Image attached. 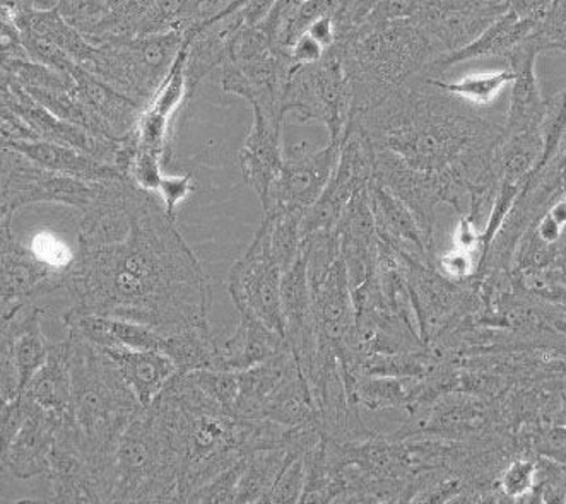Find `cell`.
<instances>
[{
	"mask_svg": "<svg viewBox=\"0 0 566 504\" xmlns=\"http://www.w3.org/2000/svg\"><path fill=\"white\" fill-rule=\"evenodd\" d=\"M61 321L98 315L148 325L161 334H209V286L199 260L158 193L137 187L127 230L102 245H77L64 265Z\"/></svg>",
	"mask_w": 566,
	"mask_h": 504,
	"instance_id": "obj_1",
	"label": "cell"
},
{
	"mask_svg": "<svg viewBox=\"0 0 566 504\" xmlns=\"http://www.w3.org/2000/svg\"><path fill=\"white\" fill-rule=\"evenodd\" d=\"M469 106L419 74L349 122L363 127L375 149L394 153L415 170L442 174L471 147L502 139L503 125Z\"/></svg>",
	"mask_w": 566,
	"mask_h": 504,
	"instance_id": "obj_2",
	"label": "cell"
},
{
	"mask_svg": "<svg viewBox=\"0 0 566 504\" xmlns=\"http://www.w3.org/2000/svg\"><path fill=\"white\" fill-rule=\"evenodd\" d=\"M71 344V414L81 448L98 479L125 429L144 409L103 347L67 332ZM99 500V497H98Z\"/></svg>",
	"mask_w": 566,
	"mask_h": 504,
	"instance_id": "obj_3",
	"label": "cell"
},
{
	"mask_svg": "<svg viewBox=\"0 0 566 504\" xmlns=\"http://www.w3.org/2000/svg\"><path fill=\"white\" fill-rule=\"evenodd\" d=\"M180 463L155 406L125 429L98 479L99 503H177Z\"/></svg>",
	"mask_w": 566,
	"mask_h": 504,
	"instance_id": "obj_4",
	"label": "cell"
},
{
	"mask_svg": "<svg viewBox=\"0 0 566 504\" xmlns=\"http://www.w3.org/2000/svg\"><path fill=\"white\" fill-rule=\"evenodd\" d=\"M352 83L337 43L325 50L324 57L315 64L296 65L284 87V115L293 114L302 124L325 125L328 143H343L352 120Z\"/></svg>",
	"mask_w": 566,
	"mask_h": 504,
	"instance_id": "obj_5",
	"label": "cell"
},
{
	"mask_svg": "<svg viewBox=\"0 0 566 504\" xmlns=\"http://www.w3.org/2000/svg\"><path fill=\"white\" fill-rule=\"evenodd\" d=\"M340 144L328 143L315 149L306 143L284 149L280 177L272 185L264 212L280 211L303 218L321 199L328 180L336 170Z\"/></svg>",
	"mask_w": 566,
	"mask_h": 504,
	"instance_id": "obj_6",
	"label": "cell"
},
{
	"mask_svg": "<svg viewBox=\"0 0 566 504\" xmlns=\"http://www.w3.org/2000/svg\"><path fill=\"white\" fill-rule=\"evenodd\" d=\"M284 269L268 256L245 252L231 267L228 291L240 315L261 322L286 339V322L283 315Z\"/></svg>",
	"mask_w": 566,
	"mask_h": 504,
	"instance_id": "obj_7",
	"label": "cell"
},
{
	"mask_svg": "<svg viewBox=\"0 0 566 504\" xmlns=\"http://www.w3.org/2000/svg\"><path fill=\"white\" fill-rule=\"evenodd\" d=\"M509 9L510 0H431L415 20L443 55L474 42Z\"/></svg>",
	"mask_w": 566,
	"mask_h": 504,
	"instance_id": "obj_8",
	"label": "cell"
},
{
	"mask_svg": "<svg viewBox=\"0 0 566 504\" xmlns=\"http://www.w3.org/2000/svg\"><path fill=\"white\" fill-rule=\"evenodd\" d=\"M284 115L277 112L253 108V127L239 153V165L243 178L265 208L271 189L280 177L284 162V147L281 143V125Z\"/></svg>",
	"mask_w": 566,
	"mask_h": 504,
	"instance_id": "obj_9",
	"label": "cell"
},
{
	"mask_svg": "<svg viewBox=\"0 0 566 504\" xmlns=\"http://www.w3.org/2000/svg\"><path fill=\"white\" fill-rule=\"evenodd\" d=\"M21 399L24 406V422L4 455L0 456V466L4 474L21 481H30L49 472L55 429L64 418L49 414L23 393Z\"/></svg>",
	"mask_w": 566,
	"mask_h": 504,
	"instance_id": "obj_10",
	"label": "cell"
},
{
	"mask_svg": "<svg viewBox=\"0 0 566 504\" xmlns=\"http://www.w3.org/2000/svg\"><path fill=\"white\" fill-rule=\"evenodd\" d=\"M543 52V46L531 33L524 42L518 43L506 55V64L510 71L514 72L515 77L512 81V95H510L509 114L503 125V136H514L531 128H541L546 98L537 83L536 61Z\"/></svg>",
	"mask_w": 566,
	"mask_h": 504,
	"instance_id": "obj_11",
	"label": "cell"
},
{
	"mask_svg": "<svg viewBox=\"0 0 566 504\" xmlns=\"http://www.w3.org/2000/svg\"><path fill=\"white\" fill-rule=\"evenodd\" d=\"M72 80H74L72 93L90 109L91 114L102 122L109 136L124 139L125 136L134 133L144 109L139 103L125 96L124 93L109 86L102 77L81 65L72 71Z\"/></svg>",
	"mask_w": 566,
	"mask_h": 504,
	"instance_id": "obj_12",
	"label": "cell"
},
{
	"mask_svg": "<svg viewBox=\"0 0 566 504\" xmlns=\"http://www.w3.org/2000/svg\"><path fill=\"white\" fill-rule=\"evenodd\" d=\"M537 27L536 21L521 20L514 11H506L505 14L491 24L488 30L478 36L474 42L455 52L443 53L442 57L434 59L421 76L438 77L447 69L461 62L476 61V59L503 57L506 59L512 50L524 42L528 34Z\"/></svg>",
	"mask_w": 566,
	"mask_h": 504,
	"instance_id": "obj_13",
	"label": "cell"
},
{
	"mask_svg": "<svg viewBox=\"0 0 566 504\" xmlns=\"http://www.w3.org/2000/svg\"><path fill=\"white\" fill-rule=\"evenodd\" d=\"M240 325L223 344L216 343L212 369L243 371L269 361L287 349L286 339L250 316L240 315Z\"/></svg>",
	"mask_w": 566,
	"mask_h": 504,
	"instance_id": "obj_14",
	"label": "cell"
},
{
	"mask_svg": "<svg viewBox=\"0 0 566 504\" xmlns=\"http://www.w3.org/2000/svg\"><path fill=\"white\" fill-rule=\"evenodd\" d=\"M103 349L114 359L122 377L133 388L134 396L143 407L151 406L168 381L180 371L174 359L165 353L125 346H106Z\"/></svg>",
	"mask_w": 566,
	"mask_h": 504,
	"instance_id": "obj_15",
	"label": "cell"
},
{
	"mask_svg": "<svg viewBox=\"0 0 566 504\" xmlns=\"http://www.w3.org/2000/svg\"><path fill=\"white\" fill-rule=\"evenodd\" d=\"M9 147L27 156L34 165L42 166L45 170L69 175V177L80 178L90 183H105V181L127 177L115 166L105 165L98 159L77 151L74 147L62 146V144L50 143V140H18Z\"/></svg>",
	"mask_w": 566,
	"mask_h": 504,
	"instance_id": "obj_16",
	"label": "cell"
},
{
	"mask_svg": "<svg viewBox=\"0 0 566 504\" xmlns=\"http://www.w3.org/2000/svg\"><path fill=\"white\" fill-rule=\"evenodd\" d=\"M71 344L69 339L50 343L49 358L34 372L23 396L55 418L71 414Z\"/></svg>",
	"mask_w": 566,
	"mask_h": 504,
	"instance_id": "obj_17",
	"label": "cell"
},
{
	"mask_svg": "<svg viewBox=\"0 0 566 504\" xmlns=\"http://www.w3.org/2000/svg\"><path fill=\"white\" fill-rule=\"evenodd\" d=\"M42 309L36 305H24L12 316L11 330L12 359L18 371L20 396L30 384L34 372L42 368L49 358L50 340L42 330Z\"/></svg>",
	"mask_w": 566,
	"mask_h": 504,
	"instance_id": "obj_18",
	"label": "cell"
},
{
	"mask_svg": "<svg viewBox=\"0 0 566 504\" xmlns=\"http://www.w3.org/2000/svg\"><path fill=\"white\" fill-rule=\"evenodd\" d=\"M286 456L287 448L249 453L234 503H265L272 485L283 471Z\"/></svg>",
	"mask_w": 566,
	"mask_h": 504,
	"instance_id": "obj_19",
	"label": "cell"
},
{
	"mask_svg": "<svg viewBox=\"0 0 566 504\" xmlns=\"http://www.w3.org/2000/svg\"><path fill=\"white\" fill-rule=\"evenodd\" d=\"M427 77L431 84L446 91L449 95L469 103V105L483 108L495 102L500 91L509 86L514 81V72L505 69L495 74H472L464 80L455 81V83H447V81L438 80V77Z\"/></svg>",
	"mask_w": 566,
	"mask_h": 504,
	"instance_id": "obj_20",
	"label": "cell"
},
{
	"mask_svg": "<svg viewBox=\"0 0 566 504\" xmlns=\"http://www.w3.org/2000/svg\"><path fill=\"white\" fill-rule=\"evenodd\" d=\"M57 11L93 45H98L106 21L112 15L108 0H59Z\"/></svg>",
	"mask_w": 566,
	"mask_h": 504,
	"instance_id": "obj_21",
	"label": "cell"
},
{
	"mask_svg": "<svg viewBox=\"0 0 566 504\" xmlns=\"http://www.w3.org/2000/svg\"><path fill=\"white\" fill-rule=\"evenodd\" d=\"M541 136H543V156L533 171L539 170L558 155L563 139L566 136V87L556 95L547 96L544 105L543 122H541Z\"/></svg>",
	"mask_w": 566,
	"mask_h": 504,
	"instance_id": "obj_22",
	"label": "cell"
},
{
	"mask_svg": "<svg viewBox=\"0 0 566 504\" xmlns=\"http://www.w3.org/2000/svg\"><path fill=\"white\" fill-rule=\"evenodd\" d=\"M305 455V452L287 448L283 471L280 472L276 482L272 485L265 503H300L306 479Z\"/></svg>",
	"mask_w": 566,
	"mask_h": 504,
	"instance_id": "obj_23",
	"label": "cell"
},
{
	"mask_svg": "<svg viewBox=\"0 0 566 504\" xmlns=\"http://www.w3.org/2000/svg\"><path fill=\"white\" fill-rule=\"evenodd\" d=\"M544 52L566 50V0H556L533 31Z\"/></svg>",
	"mask_w": 566,
	"mask_h": 504,
	"instance_id": "obj_24",
	"label": "cell"
},
{
	"mask_svg": "<svg viewBox=\"0 0 566 504\" xmlns=\"http://www.w3.org/2000/svg\"><path fill=\"white\" fill-rule=\"evenodd\" d=\"M127 175L140 189L158 193L159 183L165 177V174H163V156L137 147Z\"/></svg>",
	"mask_w": 566,
	"mask_h": 504,
	"instance_id": "obj_25",
	"label": "cell"
},
{
	"mask_svg": "<svg viewBox=\"0 0 566 504\" xmlns=\"http://www.w3.org/2000/svg\"><path fill=\"white\" fill-rule=\"evenodd\" d=\"M431 0H378L367 23L380 24L387 21L409 20L427 9Z\"/></svg>",
	"mask_w": 566,
	"mask_h": 504,
	"instance_id": "obj_26",
	"label": "cell"
},
{
	"mask_svg": "<svg viewBox=\"0 0 566 504\" xmlns=\"http://www.w3.org/2000/svg\"><path fill=\"white\" fill-rule=\"evenodd\" d=\"M193 190H196V180L192 175H181V177L165 175L159 183L158 196L168 214L175 218L177 209L189 199Z\"/></svg>",
	"mask_w": 566,
	"mask_h": 504,
	"instance_id": "obj_27",
	"label": "cell"
},
{
	"mask_svg": "<svg viewBox=\"0 0 566 504\" xmlns=\"http://www.w3.org/2000/svg\"><path fill=\"white\" fill-rule=\"evenodd\" d=\"M24 422V406L21 396L9 400L0 410V456L4 455L9 444L20 433Z\"/></svg>",
	"mask_w": 566,
	"mask_h": 504,
	"instance_id": "obj_28",
	"label": "cell"
},
{
	"mask_svg": "<svg viewBox=\"0 0 566 504\" xmlns=\"http://www.w3.org/2000/svg\"><path fill=\"white\" fill-rule=\"evenodd\" d=\"M534 463L531 460H517L506 469L502 477V490L509 496H521L533 487Z\"/></svg>",
	"mask_w": 566,
	"mask_h": 504,
	"instance_id": "obj_29",
	"label": "cell"
},
{
	"mask_svg": "<svg viewBox=\"0 0 566 504\" xmlns=\"http://www.w3.org/2000/svg\"><path fill=\"white\" fill-rule=\"evenodd\" d=\"M290 59L295 65L315 64L324 57L325 49L312 39L308 33H303L298 40L287 50Z\"/></svg>",
	"mask_w": 566,
	"mask_h": 504,
	"instance_id": "obj_30",
	"label": "cell"
},
{
	"mask_svg": "<svg viewBox=\"0 0 566 504\" xmlns=\"http://www.w3.org/2000/svg\"><path fill=\"white\" fill-rule=\"evenodd\" d=\"M556 0H510V11H514L521 20H533L539 23L541 18L553 8Z\"/></svg>",
	"mask_w": 566,
	"mask_h": 504,
	"instance_id": "obj_31",
	"label": "cell"
},
{
	"mask_svg": "<svg viewBox=\"0 0 566 504\" xmlns=\"http://www.w3.org/2000/svg\"><path fill=\"white\" fill-rule=\"evenodd\" d=\"M312 39L317 40L325 50L336 43V27H334V15L327 14L318 18L317 21L310 24L308 30L305 31Z\"/></svg>",
	"mask_w": 566,
	"mask_h": 504,
	"instance_id": "obj_32",
	"label": "cell"
},
{
	"mask_svg": "<svg viewBox=\"0 0 566 504\" xmlns=\"http://www.w3.org/2000/svg\"><path fill=\"white\" fill-rule=\"evenodd\" d=\"M15 211L8 203H0V228L11 227Z\"/></svg>",
	"mask_w": 566,
	"mask_h": 504,
	"instance_id": "obj_33",
	"label": "cell"
},
{
	"mask_svg": "<svg viewBox=\"0 0 566 504\" xmlns=\"http://www.w3.org/2000/svg\"><path fill=\"white\" fill-rule=\"evenodd\" d=\"M8 402H9V400L6 399L4 393H2V390H0V410H2V407H4L6 403H8Z\"/></svg>",
	"mask_w": 566,
	"mask_h": 504,
	"instance_id": "obj_34",
	"label": "cell"
},
{
	"mask_svg": "<svg viewBox=\"0 0 566 504\" xmlns=\"http://www.w3.org/2000/svg\"><path fill=\"white\" fill-rule=\"evenodd\" d=\"M0 149H4V147H0Z\"/></svg>",
	"mask_w": 566,
	"mask_h": 504,
	"instance_id": "obj_35",
	"label": "cell"
}]
</instances>
